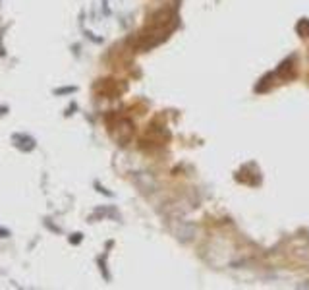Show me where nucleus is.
I'll use <instances>...</instances> for the list:
<instances>
[{"label":"nucleus","mask_w":309,"mask_h":290,"mask_svg":"<svg viewBox=\"0 0 309 290\" xmlns=\"http://www.w3.org/2000/svg\"><path fill=\"white\" fill-rule=\"evenodd\" d=\"M0 236H8V230H4V228H0Z\"/></svg>","instance_id":"f257e3e1"}]
</instances>
